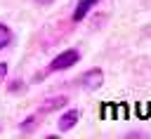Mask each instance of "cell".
Segmentation results:
<instances>
[{"label":"cell","mask_w":151,"mask_h":139,"mask_svg":"<svg viewBox=\"0 0 151 139\" xmlns=\"http://www.w3.org/2000/svg\"><path fill=\"white\" fill-rule=\"evenodd\" d=\"M78 120H80V111H78V108L66 111V113L59 118V123H57V125H59V132H68V130H71V127H73Z\"/></svg>","instance_id":"obj_3"},{"label":"cell","mask_w":151,"mask_h":139,"mask_svg":"<svg viewBox=\"0 0 151 139\" xmlns=\"http://www.w3.org/2000/svg\"><path fill=\"white\" fill-rule=\"evenodd\" d=\"M78 59H80V52H78V49H64L61 54H57V57L52 59L50 71H66V68L76 66Z\"/></svg>","instance_id":"obj_1"},{"label":"cell","mask_w":151,"mask_h":139,"mask_svg":"<svg viewBox=\"0 0 151 139\" xmlns=\"http://www.w3.org/2000/svg\"><path fill=\"white\" fill-rule=\"evenodd\" d=\"M66 97H50V99H45L42 101V106H40V113H52V111H57V108H61V106H66Z\"/></svg>","instance_id":"obj_4"},{"label":"cell","mask_w":151,"mask_h":139,"mask_svg":"<svg viewBox=\"0 0 151 139\" xmlns=\"http://www.w3.org/2000/svg\"><path fill=\"white\" fill-rule=\"evenodd\" d=\"M9 42H12V31L5 24H0V49H5Z\"/></svg>","instance_id":"obj_6"},{"label":"cell","mask_w":151,"mask_h":139,"mask_svg":"<svg viewBox=\"0 0 151 139\" xmlns=\"http://www.w3.org/2000/svg\"><path fill=\"white\" fill-rule=\"evenodd\" d=\"M35 2H40V5H50V2H54V0H35Z\"/></svg>","instance_id":"obj_10"},{"label":"cell","mask_w":151,"mask_h":139,"mask_svg":"<svg viewBox=\"0 0 151 139\" xmlns=\"http://www.w3.org/2000/svg\"><path fill=\"white\" fill-rule=\"evenodd\" d=\"M78 82H80L85 90H99V87L104 85V71H101V68H92V71L83 73Z\"/></svg>","instance_id":"obj_2"},{"label":"cell","mask_w":151,"mask_h":139,"mask_svg":"<svg viewBox=\"0 0 151 139\" xmlns=\"http://www.w3.org/2000/svg\"><path fill=\"white\" fill-rule=\"evenodd\" d=\"M9 92H24V82H21V80H14V82L9 85Z\"/></svg>","instance_id":"obj_8"},{"label":"cell","mask_w":151,"mask_h":139,"mask_svg":"<svg viewBox=\"0 0 151 139\" xmlns=\"http://www.w3.org/2000/svg\"><path fill=\"white\" fill-rule=\"evenodd\" d=\"M5 75H7V64H5V61H0V82L5 80Z\"/></svg>","instance_id":"obj_9"},{"label":"cell","mask_w":151,"mask_h":139,"mask_svg":"<svg viewBox=\"0 0 151 139\" xmlns=\"http://www.w3.org/2000/svg\"><path fill=\"white\" fill-rule=\"evenodd\" d=\"M33 127H35V115H28L24 120V125H21V132H31Z\"/></svg>","instance_id":"obj_7"},{"label":"cell","mask_w":151,"mask_h":139,"mask_svg":"<svg viewBox=\"0 0 151 139\" xmlns=\"http://www.w3.org/2000/svg\"><path fill=\"white\" fill-rule=\"evenodd\" d=\"M97 2H99V0H80V2H78V7H76V12H73V21L85 19V14H87Z\"/></svg>","instance_id":"obj_5"}]
</instances>
